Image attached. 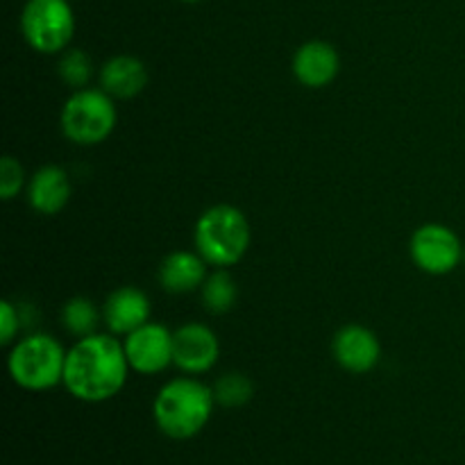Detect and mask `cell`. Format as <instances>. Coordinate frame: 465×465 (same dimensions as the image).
Here are the masks:
<instances>
[{
    "label": "cell",
    "mask_w": 465,
    "mask_h": 465,
    "mask_svg": "<svg viewBox=\"0 0 465 465\" xmlns=\"http://www.w3.org/2000/svg\"><path fill=\"white\" fill-rule=\"evenodd\" d=\"M132 371L141 375H159L173 366V331L162 322L148 321L123 339Z\"/></svg>",
    "instance_id": "9"
},
{
    "label": "cell",
    "mask_w": 465,
    "mask_h": 465,
    "mask_svg": "<svg viewBox=\"0 0 465 465\" xmlns=\"http://www.w3.org/2000/svg\"><path fill=\"white\" fill-rule=\"evenodd\" d=\"M216 398L213 389L193 375L175 377L159 389L153 402L157 430L173 440H189L207 427Z\"/></svg>",
    "instance_id": "2"
},
{
    "label": "cell",
    "mask_w": 465,
    "mask_h": 465,
    "mask_svg": "<svg viewBox=\"0 0 465 465\" xmlns=\"http://www.w3.org/2000/svg\"><path fill=\"white\" fill-rule=\"evenodd\" d=\"M73 195V184L62 166H41L27 180V203L41 216H57Z\"/></svg>",
    "instance_id": "13"
},
{
    "label": "cell",
    "mask_w": 465,
    "mask_h": 465,
    "mask_svg": "<svg viewBox=\"0 0 465 465\" xmlns=\"http://www.w3.org/2000/svg\"><path fill=\"white\" fill-rule=\"evenodd\" d=\"M207 266L209 263L198 252L175 250L159 263L157 282L166 293H193V291L203 289L204 280H207Z\"/></svg>",
    "instance_id": "14"
},
{
    "label": "cell",
    "mask_w": 465,
    "mask_h": 465,
    "mask_svg": "<svg viewBox=\"0 0 465 465\" xmlns=\"http://www.w3.org/2000/svg\"><path fill=\"white\" fill-rule=\"evenodd\" d=\"M130 371L123 341L95 331L66 350L64 386L80 402L100 404L121 393Z\"/></svg>",
    "instance_id": "1"
},
{
    "label": "cell",
    "mask_w": 465,
    "mask_h": 465,
    "mask_svg": "<svg viewBox=\"0 0 465 465\" xmlns=\"http://www.w3.org/2000/svg\"><path fill=\"white\" fill-rule=\"evenodd\" d=\"M221 357V341L212 327L186 322L173 331V366L184 375H204Z\"/></svg>",
    "instance_id": "8"
},
{
    "label": "cell",
    "mask_w": 465,
    "mask_h": 465,
    "mask_svg": "<svg viewBox=\"0 0 465 465\" xmlns=\"http://www.w3.org/2000/svg\"><path fill=\"white\" fill-rule=\"evenodd\" d=\"M182 3H200V0H182Z\"/></svg>",
    "instance_id": "22"
},
{
    "label": "cell",
    "mask_w": 465,
    "mask_h": 465,
    "mask_svg": "<svg viewBox=\"0 0 465 465\" xmlns=\"http://www.w3.org/2000/svg\"><path fill=\"white\" fill-rule=\"evenodd\" d=\"M64 366L66 350L59 345V341L41 331L16 341L7 357V371L14 384L32 393L64 384Z\"/></svg>",
    "instance_id": "4"
},
{
    "label": "cell",
    "mask_w": 465,
    "mask_h": 465,
    "mask_svg": "<svg viewBox=\"0 0 465 465\" xmlns=\"http://www.w3.org/2000/svg\"><path fill=\"white\" fill-rule=\"evenodd\" d=\"M23 184H25V171H23L21 162L14 159L12 154H5L0 159V198L14 200Z\"/></svg>",
    "instance_id": "20"
},
{
    "label": "cell",
    "mask_w": 465,
    "mask_h": 465,
    "mask_svg": "<svg viewBox=\"0 0 465 465\" xmlns=\"http://www.w3.org/2000/svg\"><path fill=\"white\" fill-rule=\"evenodd\" d=\"M150 298L136 286H118L103 304V322L109 334L127 336L150 321Z\"/></svg>",
    "instance_id": "12"
},
{
    "label": "cell",
    "mask_w": 465,
    "mask_h": 465,
    "mask_svg": "<svg viewBox=\"0 0 465 465\" xmlns=\"http://www.w3.org/2000/svg\"><path fill=\"white\" fill-rule=\"evenodd\" d=\"M21 32L32 50L59 54L71 48L75 14L68 0H27L21 12Z\"/></svg>",
    "instance_id": "6"
},
{
    "label": "cell",
    "mask_w": 465,
    "mask_h": 465,
    "mask_svg": "<svg viewBox=\"0 0 465 465\" xmlns=\"http://www.w3.org/2000/svg\"><path fill=\"white\" fill-rule=\"evenodd\" d=\"M18 331H21V316H18V309L14 307V302H9V300H3V302H0V343L14 345L16 343Z\"/></svg>",
    "instance_id": "21"
},
{
    "label": "cell",
    "mask_w": 465,
    "mask_h": 465,
    "mask_svg": "<svg viewBox=\"0 0 465 465\" xmlns=\"http://www.w3.org/2000/svg\"><path fill=\"white\" fill-rule=\"evenodd\" d=\"M200 295H203V304L209 313L223 316L234 307L236 298H239V286H236L234 277L227 272V268H216L212 275H207Z\"/></svg>",
    "instance_id": "16"
},
{
    "label": "cell",
    "mask_w": 465,
    "mask_h": 465,
    "mask_svg": "<svg viewBox=\"0 0 465 465\" xmlns=\"http://www.w3.org/2000/svg\"><path fill=\"white\" fill-rule=\"evenodd\" d=\"M57 73L64 84L71 86L73 91L86 89L94 77V62L82 48H66L59 57Z\"/></svg>",
    "instance_id": "19"
},
{
    "label": "cell",
    "mask_w": 465,
    "mask_h": 465,
    "mask_svg": "<svg viewBox=\"0 0 465 465\" xmlns=\"http://www.w3.org/2000/svg\"><path fill=\"white\" fill-rule=\"evenodd\" d=\"M148 86V68L134 54H114L100 68V89L114 100H132Z\"/></svg>",
    "instance_id": "15"
},
{
    "label": "cell",
    "mask_w": 465,
    "mask_h": 465,
    "mask_svg": "<svg viewBox=\"0 0 465 465\" xmlns=\"http://www.w3.org/2000/svg\"><path fill=\"white\" fill-rule=\"evenodd\" d=\"M100 321H103V309L95 307L94 300L82 298V295L66 300V304L62 307L64 330H66L68 334L77 336V339L95 334Z\"/></svg>",
    "instance_id": "17"
},
{
    "label": "cell",
    "mask_w": 465,
    "mask_h": 465,
    "mask_svg": "<svg viewBox=\"0 0 465 465\" xmlns=\"http://www.w3.org/2000/svg\"><path fill=\"white\" fill-rule=\"evenodd\" d=\"M250 241L252 232L248 218L234 204H213L195 223V252L213 268L236 266L248 252Z\"/></svg>",
    "instance_id": "3"
},
{
    "label": "cell",
    "mask_w": 465,
    "mask_h": 465,
    "mask_svg": "<svg viewBox=\"0 0 465 465\" xmlns=\"http://www.w3.org/2000/svg\"><path fill=\"white\" fill-rule=\"evenodd\" d=\"M331 354L343 371L363 375V372L375 371L380 363L381 343L375 331L352 322L336 331L334 341H331Z\"/></svg>",
    "instance_id": "10"
},
{
    "label": "cell",
    "mask_w": 465,
    "mask_h": 465,
    "mask_svg": "<svg viewBox=\"0 0 465 465\" xmlns=\"http://www.w3.org/2000/svg\"><path fill=\"white\" fill-rule=\"evenodd\" d=\"M62 132L75 145H98L116 130L118 112L114 98L103 89H77L64 103Z\"/></svg>",
    "instance_id": "5"
},
{
    "label": "cell",
    "mask_w": 465,
    "mask_h": 465,
    "mask_svg": "<svg viewBox=\"0 0 465 465\" xmlns=\"http://www.w3.org/2000/svg\"><path fill=\"white\" fill-rule=\"evenodd\" d=\"M411 262L427 275H450L463 262V243L457 232L440 223L418 227L409 241Z\"/></svg>",
    "instance_id": "7"
},
{
    "label": "cell",
    "mask_w": 465,
    "mask_h": 465,
    "mask_svg": "<svg viewBox=\"0 0 465 465\" xmlns=\"http://www.w3.org/2000/svg\"><path fill=\"white\" fill-rule=\"evenodd\" d=\"M293 75L307 89H325L341 71L339 50L321 39L307 41L293 54Z\"/></svg>",
    "instance_id": "11"
},
{
    "label": "cell",
    "mask_w": 465,
    "mask_h": 465,
    "mask_svg": "<svg viewBox=\"0 0 465 465\" xmlns=\"http://www.w3.org/2000/svg\"><path fill=\"white\" fill-rule=\"evenodd\" d=\"M212 389L216 404H221L225 409L245 407L254 398L252 380L248 375H243V372H227L221 380H216V384Z\"/></svg>",
    "instance_id": "18"
}]
</instances>
